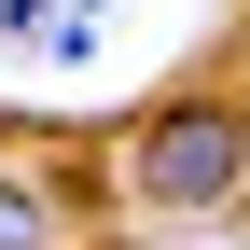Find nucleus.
I'll return each mask as SVG.
<instances>
[{
	"label": "nucleus",
	"instance_id": "nucleus-1",
	"mask_svg": "<svg viewBox=\"0 0 250 250\" xmlns=\"http://www.w3.org/2000/svg\"><path fill=\"white\" fill-rule=\"evenodd\" d=\"M236 181H250V98L181 83V98L139 111V139H125V195L139 208H236Z\"/></svg>",
	"mask_w": 250,
	"mask_h": 250
},
{
	"label": "nucleus",
	"instance_id": "nucleus-2",
	"mask_svg": "<svg viewBox=\"0 0 250 250\" xmlns=\"http://www.w3.org/2000/svg\"><path fill=\"white\" fill-rule=\"evenodd\" d=\"M0 250H56V195L14 167V153H0Z\"/></svg>",
	"mask_w": 250,
	"mask_h": 250
}]
</instances>
